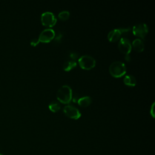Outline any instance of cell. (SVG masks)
<instances>
[{
	"instance_id": "6da1fadb",
	"label": "cell",
	"mask_w": 155,
	"mask_h": 155,
	"mask_svg": "<svg viewBox=\"0 0 155 155\" xmlns=\"http://www.w3.org/2000/svg\"><path fill=\"white\" fill-rule=\"evenodd\" d=\"M58 99L62 103H69L72 99V90L69 85L61 86L57 92Z\"/></svg>"
},
{
	"instance_id": "7a4b0ae2",
	"label": "cell",
	"mask_w": 155,
	"mask_h": 155,
	"mask_svg": "<svg viewBox=\"0 0 155 155\" xmlns=\"http://www.w3.org/2000/svg\"><path fill=\"white\" fill-rule=\"evenodd\" d=\"M109 71L113 76L119 78L123 76L126 73L127 68L124 62L116 61L110 64Z\"/></svg>"
},
{
	"instance_id": "3957f363",
	"label": "cell",
	"mask_w": 155,
	"mask_h": 155,
	"mask_svg": "<svg viewBox=\"0 0 155 155\" xmlns=\"http://www.w3.org/2000/svg\"><path fill=\"white\" fill-rule=\"evenodd\" d=\"M78 62L81 68L87 70L93 68L96 65L94 58L88 54L81 56L78 59Z\"/></svg>"
},
{
	"instance_id": "277c9868",
	"label": "cell",
	"mask_w": 155,
	"mask_h": 155,
	"mask_svg": "<svg viewBox=\"0 0 155 155\" xmlns=\"http://www.w3.org/2000/svg\"><path fill=\"white\" fill-rule=\"evenodd\" d=\"M41 21L43 25L52 27L56 24V18L52 12H45L41 15Z\"/></svg>"
},
{
	"instance_id": "5b68a950",
	"label": "cell",
	"mask_w": 155,
	"mask_h": 155,
	"mask_svg": "<svg viewBox=\"0 0 155 155\" xmlns=\"http://www.w3.org/2000/svg\"><path fill=\"white\" fill-rule=\"evenodd\" d=\"M133 33L134 35L144 38L148 33V28L145 23H139L133 27Z\"/></svg>"
},
{
	"instance_id": "8992f818",
	"label": "cell",
	"mask_w": 155,
	"mask_h": 155,
	"mask_svg": "<svg viewBox=\"0 0 155 155\" xmlns=\"http://www.w3.org/2000/svg\"><path fill=\"white\" fill-rule=\"evenodd\" d=\"M131 30L130 27L128 28H115L111 31H110L108 34V39L109 41L111 42H114L117 41L120 36V35L125 32H127Z\"/></svg>"
},
{
	"instance_id": "52a82bcc",
	"label": "cell",
	"mask_w": 155,
	"mask_h": 155,
	"mask_svg": "<svg viewBox=\"0 0 155 155\" xmlns=\"http://www.w3.org/2000/svg\"><path fill=\"white\" fill-rule=\"evenodd\" d=\"M64 111L65 114L69 117L77 119L80 117L81 113L79 110L75 107L71 105H67L64 107Z\"/></svg>"
},
{
	"instance_id": "ba28073f",
	"label": "cell",
	"mask_w": 155,
	"mask_h": 155,
	"mask_svg": "<svg viewBox=\"0 0 155 155\" xmlns=\"http://www.w3.org/2000/svg\"><path fill=\"white\" fill-rule=\"evenodd\" d=\"M118 47L121 52L125 54H129L131 50V44L127 38H121L118 44Z\"/></svg>"
},
{
	"instance_id": "9c48e42d",
	"label": "cell",
	"mask_w": 155,
	"mask_h": 155,
	"mask_svg": "<svg viewBox=\"0 0 155 155\" xmlns=\"http://www.w3.org/2000/svg\"><path fill=\"white\" fill-rule=\"evenodd\" d=\"M55 36L54 31L51 28H45L42 30L38 38L39 41L47 42L52 40Z\"/></svg>"
},
{
	"instance_id": "30bf717a",
	"label": "cell",
	"mask_w": 155,
	"mask_h": 155,
	"mask_svg": "<svg viewBox=\"0 0 155 155\" xmlns=\"http://www.w3.org/2000/svg\"><path fill=\"white\" fill-rule=\"evenodd\" d=\"M134 49L137 51H142L144 48V44L142 39L139 38L135 39L132 42Z\"/></svg>"
},
{
	"instance_id": "8fae6325",
	"label": "cell",
	"mask_w": 155,
	"mask_h": 155,
	"mask_svg": "<svg viewBox=\"0 0 155 155\" xmlns=\"http://www.w3.org/2000/svg\"><path fill=\"white\" fill-rule=\"evenodd\" d=\"M124 82L126 85H130V86H134L136 84V80L135 78L131 74L126 75L124 77Z\"/></svg>"
},
{
	"instance_id": "7c38bea8",
	"label": "cell",
	"mask_w": 155,
	"mask_h": 155,
	"mask_svg": "<svg viewBox=\"0 0 155 155\" xmlns=\"http://www.w3.org/2000/svg\"><path fill=\"white\" fill-rule=\"evenodd\" d=\"M91 102V98L90 96H86L82 97H80L78 100V102L79 105L82 107H87Z\"/></svg>"
},
{
	"instance_id": "4fadbf2b",
	"label": "cell",
	"mask_w": 155,
	"mask_h": 155,
	"mask_svg": "<svg viewBox=\"0 0 155 155\" xmlns=\"http://www.w3.org/2000/svg\"><path fill=\"white\" fill-rule=\"evenodd\" d=\"M77 65L76 62L74 60H68L65 61L63 64V69L65 71H69L71 68L76 67Z\"/></svg>"
},
{
	"instance_id": "5bb4252c",
	"label": "cell",
	"mask_w": 155,
	"mask_h": 155,
	"mask_svg": "<svg viewBox=\"0 0 155 155\" xmlns=\"http://www.w3.org/2000/svg\"><path fill=\"white\" fill-rule=\"evenodd\" d=\"M48 107L53 112H56L58 110H59L61 108V105H60V104L56 101H51L49 105H48Z\"/></svg>"
},
{
	"instance_id": "9a60e30c",
	"label": "cell",
	"mask_w": 155,
	"mask_h": 155,
	"mask_svg": "<svg viewBox=\"0 0 155 155\" xmlns=\"http://www.w3.org/2000/svg\"><path fill=\"white\" fill-rule=\"evenodd\" d=\"M70 16V12L67 10H62L58 14V17L62 20H66Z\"/></svg>"
},
{
	"instance_id": "2e32d148",
	"label": "cell",
	"mask_w": 155,
	"mask_h": 155,
	"mask_svg": "<svg viewBox=\"0 0 155 155\" xmlns=\"http://www.w3.org/2000/svg\"><path fill=\"white\" fill-rule=\"evenodd\" d=\"M39 40L38 38H33L32 40H31L30 41V44L33 46H36V45L38 44V43L39 42Z\"/></svg>"
},
{
	"instance_id": "e0dca14e",
	"label": "cell",
	"mask_w": 155,
	"mask_h": 155,
	"mask_svg": "<svg viewBox=\"0 0 155 155\" xmlns=\"http://www.w3.org/2000/svg\"><path fill=\"white\" fill-rule=\"evenodd\" d=\"M62 33H61V32H58L57 33V34H56V36H55V41H59L61 39V38H62Z\"/></svg>"
},
{
	"instance_id": "ac0fdd59",
	"label": "cell",
	"mask_w": 155,
	"mask_h": 155,
	"mask_svg": "<svg viewBox=\"0 0 155 155\" xmlns=\"http://www.w3.org/2000/svg\"><path fill=\"white\" fill-rule=\"evenodd\" d=\"M70 57L71 58L73 59V60H74V59H76L78 57V54L76 53H75V52H71L70 54Z\"/></svg>"
},
{
	"instance_id": "d6986e66",
	"label": "cell",
	"mask_w": 155,
	"mask_h": 155,
	"mask_svg": "<svg viewBox=\"0 0 155 155\" xmlns=\"http://www.w3.org/2000/svg\"><path fill=\"white\" fill-rule=\"evenodd\" d=\"M154 102H153L152 104V105L151 107V109H150V113L152 115L153 117H154Z\"/></svg>"
},
{
	"instance_id": "ffe728a7",
	"label": "cell",
	"mask_w": 155,
	"mask_h": 155,
	"mask_svg": "<svg viewBox=\"0 0 155 155\" xmlns=\"http://www.w3.org/2000/svg\"><path fill=\"white\" fill-rule=\"evenodd\" d=\"M125 60L127 61H130V59H131L130 56H129V54H126L125 56Z\"/></svg>"
},
{
	"instance_id": "44dd1931",
	"label": "cell",
	"mask_w": 155,
	"mask_h": 155,
	"mask_svg": "<svg viewBox=\"0 0 155 155\" xmlns=\"http://www.w3.org/2000/svg\"><path fill=\"white\" fill-rule=\"evenodd\" d=\"M0 155H3V154H0Z\"/></svg>"
}]
</instances>
